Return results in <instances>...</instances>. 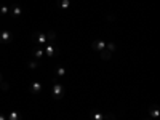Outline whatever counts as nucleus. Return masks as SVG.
Returning <instances> with one entry per match:
<instances>
[{
    "label": "nucleus",
    "mask_w": 160,
    "mask_h": 120,
    "mask_svg": "<svg viewBox=\"0 0 160 120\" xmlns=\"http://www.w3.org/2000/svg\"><path fill=\"white\" fill-rule=\"evenodd\" d=\"M31 40L35 43V47H45L47 45V35L43 32H34Z\"/></svg>",
    "instance_id": "1"
},
{
    "label": "nucleus",
    "mask_w": 160,
    "mask_h": 120,
    "mask_svg": "<svg viewBox=\"0 0 160 120\" xmlns=\"http://www.w3.org/2000/svg\"><path fill=\"white\" fill-rule=\"evenodd\" d=\"M8 8H10V15H11L13 18H15V19H19V18L22 16V8H21L19 5L13 3V5H10Z\"/></svg>",
    "instance_id": "2"
},
{
    "label": "nucleus",
    "mask_w": 160,
    "mask_h": 120,
    "mask_svg": "<svg viewBox=\"0 0 160 120\" xmlns=\"http://www.w3.org/2000/svg\"><path fill=\"white\" fill-rule=\"evenodd\" d=\"M64 96V87L59 85V83H55L53 85V98L55 99H62Z\"/></svg>",
    "instance_id": "3"
},
{
    "label": "nucleus",
    "mask_w": 160,
    "mask_h": 120,
    "mask_svg": "<svg viewBox=\"0 0 160 120\" xmlns=\"http://www.w3.org/2000/svg\"><path fill=\"white\" fill-rule=\"evenodd\" d=\"M13 40V34L10 31H0V43L2 45H7Z\"/></svg>",
    "instance_id": "4"
},
{
    "label": "nucleus",
    "mask_w": 160,
    "mask_h": 120,
    "mask_svg": "<svg viewBox=\"0 0 160 120\" xmlns=\"http://www.w3.org/2000/svg\"><path fill=\"white\" fill-rule=\"evenodd\" d=\"M32 56L37 59V61H42L43 56H45V53H43V47H35L32 48Z\"/></svg>",
    "instance_id": "5"
},
{
    "label": "nucleus",
    "mask_w": 160,
    "mask_h": 120,
    "mask_svg": "<svg viewBox=\"0 0 160 120\" xmlns=\"http://www.w3.org/2000/svg\"><path fill=\"white\" fill-rule=\"evenodd\" d=\"M42 83L38 82V80H35V82H32V85H31V88H29V91L32 93V95H40L42 93Z\"/></svg>",
    "instance_id": "6"
},
{
    "label": "nucleus",
    "mask_w": 160,
    "mask_h": 120,
    "mask_svg": "<svg viewBox=\"0 0 160 120\" xmlns=\"http://www.w3.org/2000/svg\"><path fill=\"white\" fill-rule=\"evenodd\" d=\"M43 53L48 56V58H53L56 55V47L55 45H45L43 47Z\"/></svg>",
    "instance_id": "7"
},
{
    "label": "nucleus",
    "mask_w": 160,
    "mask_h": 120,
    "mask_svg": "<svg viewBox=\"0 0 160 120\" xmlns=\"http://www.w3.org/2000/svg\"><path fill=\"white\" fill-rule=\"evenodd\" d=\"M91 48L95 50V51H102L106 48V43L102 42V40H93V43H91Z\"/></svg>",
    "instance_id": "8"
},
{
    "label": "nucleus",
    "mask_w": 160,
    "mask_h": 120,
    "mask_svg": "<svg viewBox=\"0 0 160 120\" xmlns=\"http://www.w3.org/2000/svg\"><path fill=\"white\" fill-rule=\"evenodd\" d=\"M56 7L61 10H68L71 7V0H56Z\"/></svg>",
    "instance_id": "9"
},
{
    "label": "nucleus",
    "mask_w": 160,
    "mask_h": 120,
    "mask_svg": "<svg viewBox=\"0 0 160 120\" xmlns=\"http://www.w3.org/2000/svg\"><path fill=\"white\" fill-rule=\"evenodd\" d=\"M158 114H160V111H158V106H157V104H152L151 108H149V117L157 118V117H158Z\"/></svg>",
    "instance_id": "10"
},
{
    "label": "nucleus",
    "mask_w": 160,
    "mask_h": 120,
    "mask_svg": "<svg viewBox=\"0 0 160 120\" xmlns=\"http://www.w3.org/2000/svg\"><path fill=\"white\" fill-rule=\"evenodd\" d=\"M7 120H21V115H19V112L13 111V112H10V114L7 115Z\"/></svg>",
    "instance_id": "11"
},
{
    "label": "nucleus",
    "mask_w": 160,
    "mask_h": 120,
    "mask_svg": "<svg viewBox=\"0 0 160 120\" xmlns=\"http://www.w3.org/2000/svg\"><path fill=\"white\" fill-rule=\"evenodd\" d=\"M47 35V42H55V40H56V32L55 31H48V34H45Z\"/></svg>",
    "instance_id": "12"
},
{
    "label": "nucleus",
    "mask_w": 160,
    "mask_h": 120,
    "mask_svg": "<svg viewBox=\"0 0 160 120\" xmlns=\"http://www.w3.org/2000/svg\"><path fill=\"white\" fill-rule=\"evenodd\" d=\"M101 58H102V59H106V61L111 59V51H108V50L104 48V50L101 51Z\"/></svg>",
    "instance_id": "13"
},
{
    "label": "nucleus",
    "mask_w": 160,
    "mask_h": 120,
    "mask_svg": "<svg viewBox=\"0 0 160 120\" xmlns=\"http://www.w3.org/2000/svg\"><path fill=\"white\" fill-rule=\"evenodd\" d=\"M7 15H10V8L8 7H0V16H7Z\"/></svg>",
    "instance_id": "14"
},
{
    "label": "nucleus",
    "mask_w": 160,
    "mask_h": 120,
    "mask_svg": "<svg viewBox=\"0 0 160 120\" xmlns=\"http://www.w3.org/2000/svg\"><path fill=\"white\" fill-rule=\"evenodd\" d=\"M40 66V61H37V59H32V61H29V68L31 69H37Z\"/></svg>",
    "instance_id": "15"
},
{
    "label": "nucleus",
    "mask_w": 160,
    "mask_h": 120,
    "mask_svg": "<svg viewBox=\"0 0 160 120\" xmlns=\"http://www.w3.org/2000/svg\"><path fill=\"white\" fill-rule=\"evenodd\" d=\"M91 115H93V118H95V120H102V118H104V115H102V114H99L98 111H93V112H91Z\"/></svg>",
    "instance_id": "16"
},
{
    "label": "nucleus",
    "mask_w": 160,
    "mask_h": 120,
    "mask_svg": "<svg viewBox=\"0 0 160 120\" xmlns=\"http://www.w3.org/2000/svg\"><path fill=\"white\" fill-rule=\"evenodd\" d=\"M106 50H108V51H115V43L114 42H109V43H106Z\"/></svg>",
    "instance_id": "17"
},
{
    "label": "nucleus",
    "mask_w": 160,
    "mask_h": 120,
    "mask_svg": "<svg viewBox=\"0 0 160 120\" xmlns=\"http://www.w3.org/2000/svg\"><path fill=\"white\" fill-rule=\"evenodd\" d=\"M64 74H66V69L62 68V66H58V69H56V75H58V77H62Z\"/></svg>",
    "instance_id": "18"
},
{
    "label": "nucleus",
    "mask_w": 160,
    "mask_h": 120,
    "mask_svg": "<svg viewBox=\"0 0 160 120\" xmlns=\"http://www.w3.org/2000/svg\"><path fill=\"white\" fill-rule=\"evenodd\" d=\"M8 88H10L8 82H5V80H2V82H0V90H2V91H7Z\"/></svg>",
    "instance_id": "19"
},
{
    "label": "nucleus",
    "mask_w": 160,
    "mask_h": 120,
    "mask_svg": "<svg viewBox=\"0 0 160 120\" xmlns=\"http://www.w3.org/2000/svg\"><path fill=\"white\" fill-rule=\"evenodd\" d=\"M102 120H115V115L114 114H106Z\"/></svg>",
    "instance_id": "20"
},
{
    "label": "nucleus",
    "mask_w": 160,
    "mask_h": 120,
    "mask_svg": "<svg viewBox=\"0 0 160 120\" xmlns=\"http://www.w3.org/2000/svg\"><path fill=\"white\" fill-rule=\"evenodd\" d=\"M0 120H7V115L5 114H0Z\"/></svg>",
    "instance_id": "21"
},
{
    "label": "nucleus",
    "mask_w": 160,
    "mask_h": 120,
    "mask_svg": "<svg viewBox=\"0 0 160 120\" xmlns=\"http://www.w3.org/2000/svg\"><path fill=\"white\" fill-rule=\"evenodd\" d=\"M2 80H3V75H2V74H0V82H2Z\"/></svg>",
    "instance_id": "22"
},
{
    "label": "nucleus",
    "mask_w": 160,
    "mask_h": 120,
    "mask_svg": "<svg viewBox=\"0 0 160 120\" xmlns=\"http://www.w3.org/2000/svg\"><path fill=\"white\" fill-rule=\"evenodd\" d=\"M144 120H151V118H149V117H148V118H144Z\"/></svg>",
    "instance_id": "23"
}]
</instances>
